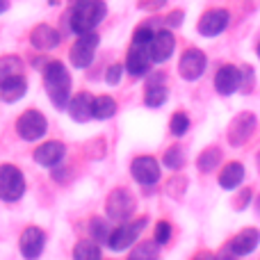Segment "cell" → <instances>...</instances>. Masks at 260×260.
<instances>
[{
  "label": "cell",
  "instance_id": "44",
  "mask_svg": "<svg viewBox=\"0 0 260 260\" xmlns=\"http://www.w3.org/2000/svg\"><path fill=\"white\" fill-rule=\"evenodd\" d=\"M258 59H260V44H258Z\"/></svg>",
  "mask_w": 260,
  "mask_h": 260
},
{
  "label": "cell",
  "instance_id": "13",
  "mask_svg": "<svg viewBox=\"0 0 260 260\" xmlns=\"http://www.w3.org/2000/svg\"><path fill=\"white\" fill-rule=\"evenodd\" d=\"M151 55H148V46L144 44H130L128 55H126V71L133 78H146L148 71H151Z\"/></svg>",
  "mask_w": 260,
  "mask_h": 260
},
{
  "label": "cell",
  "instance_id": "3",
  "mask_svg": "<svg viewBox=\"0 0 260 260\" xmlns=\"http://www.w3.org/2000/svg\"><path fill=\"white\" fill-rule=\"evenodd\" d=\"M135 210H137V199L128 187H114L105 197V217L110 221H123L133 219Z\"/></svg>",
  "mask_w": 260,
  "mask_h": 260
},
{
  "label": "cell",
  "instance_id": "30",
  "mask_svg": "<svg viewBox=\"0 0 260 260\" xmlns=\"http://www.w3.org/2000/svg\"><path fill=\"white\" fill-rule=\"evenodd\" d=\"M169 130L174 137H183V135L189 130V117L185 112H176L169 121Z\"/></svg>",
  "mask_w": 260,
  "mask_h": 260
},
{
  "label": "cell",
  "instance_id": "10",
  "mask_svg": "<svg viewBox=\"0 0 260 260\" xmlns=\"http://www.w3.org/2000/svg\"><path fill=\"white\" fill-rule=\"evenodd\" d=\"M206 53L199 48H187L183 55H180V62H178V73L183 80L187 82H194L199 80V78L203 76V71H206Z\"/></svg>",
  "mask_w": 260,
  "mask_h": 260
},
{
  "label": "cell",
  "instance_id": "20",
  "mask_svg": "<svg viewBox=\"0 0 260 260\" xmlns=\"http://www.w3.org/2000/svg\"><path fill=\"white\" fill-rule=\"evenodd\" d=\"M215 89L221 96H231L240 89V69H235L233 64H224L215 76Z\"/></svg>",
  "mask_w": 260,
  "mask_h": 260
},
{
  "label": "cell",
  "instance_id": "40",
  "mask_svg": "<svg viewBox=\"0 0 260 260\" xmlns=\"http://www.w3.org/2000/svg\"><path fill=\"white\" fill-rule=\"evenodd\" d=\"M85 3H89V0H67L69 9H78V7H82Z\"/></svg>",
  "mask_w": 260,
  "mask_h": 260
},
{
  "label": "cell",
  "instance_id": "17",
  "mask_svg": "<svg viewBox=\"0 0 260 260\" xmlns=\"http://www.w3.org/2000/svg\"><path fill=\"white\" fill-rule=\"evenodd\" d=\"M91 103H94V96H91L89 91H78V94H73L67 105V112H69V117H71V121L87 123L89 119H94L91 117Z\"/></svg>",
  "mask_w": 260,
  "mask_h": 260
},
{
  "label": "cell",
  "instance_id": "21",
  "mask_svg": "<svg viewBox=\"0 0 260 260\" xmlns=\"http://www.w3.org/2000/svg\"><path fill=\"white\" fill-rule=\"evenodd\" d=\"M117 110H119V105L112 96H108V94L94 96V103H91V117H94L96 121H108V119H112L114 114H117Z\"/></svg>",
  "mask_w": 260,
  "mask_h": 260
},
{
  "label": "cell",
  "instance_id": "42",
  "mask_svg": "<svg viewBox=\"0 0 260 260\" xmlns=\"http://www.w3.org/2000/svg\"><path fill=\"white\" fill-rule=\"evenodd\" d=\"M194 260H212V258H210V256H206V253H203V256H197Z\"/></svg>",
  "mask_w": 260,
  "mask_h": 260
},
{
  "label": "cell",
  "instance_id": "43",
  "mask_svg": "<svg viewBox=\"0 0 260 260\" xmlns=\"http://www.w3.org/2000/svg\"><path fill=\"white\" fill-rule=\"evenodd\" d=\"M258 169H260V153H258Z\"/></svg>",
  "mask_w": 260,
  "mask_h": 260
},
{
  "label": "cell",
  "instance_id": "12",
  "mask_svg": "<svg viewBox=\"0 0 260 260\" xmlns=\"http://www.w3.org/2000/svg\"><path fill=\"white\" fill-rule=\"evenodd\" d=\"M30 44L39 53H48V50H55L62 44V32L57 27H53L50 23H39L30 30Z\"/></svg>",
  "mask_w": 260,
  "mask_h": 260
},
{
  "label": "cell",
  "instance_id": "24",
  "mask_svg": "<svg viewBox=\"0 0 260 260\" xmlns=\"http://www.w3.org/2000/svg\"><path fill=\"white\" fill-rule=\"evenodd\" d=\"M160 258V244L155 240H142L130 249L126 260H157Z\"/></svg>",
  "mask_w": 260,
  "mask_h": 260
},
{
  "label": "cell",
  "instance_id": "1",
  "mask_svg": "<svg viewBox=\"0 0 260 260\" xmlns=\"http://www.w3.org/2000/svg\"><path fill=\"white\" fill-rule=\"evenodd\" d=\"M41 78H44V89L48 101L53 103L55 110H67L69 101H71V89H73V78L71 71L64 62L59 59H48L41 69Z\"/></svg>",
  "mask_w": 260,
  "mask_h": 260
},
{
  "label": "cell",
  "instance_id": "34",
  "mask_svg": "<svg viewBox=\"0 0 260 260\" xmlns=\"http://www.w3.org/2000/svg\"><path fill=\"white\" fill-rule=\"evenodd\" d=\"M185 187H187V178H183V176H176V178L169 180V185H167V194L174 199H180L185 192Z\"/></svg>",
  "mask_w": 260,
  "mask_h": 260
},
{
  "label": "cell",
  "instance_id": "41",
  "mask_svg": "<svg viewBox=\"0 0 260 260\" xmlns=\"http://www.w3.org/2000/svg\"><path fill=\"white\" fill-rule=\"evenodd\" d=\"M9 9V0H0V14H5Z\"/></svg>",
  "mask_w": 260,
  "mask_h": 260
},
{
  "label": "cell",
  "instance_id": "16",
  "mask_svg": "<svg viewBox=\"0 0 260 260\" xmlns=\"http://www.w3.org/2000/svg\"><path fill=\"white\" fill-rule=\"evenodd\" d=\"M253 130H256V117H253L251 112L238 114V117L233 119V123H231V128H229L231 146H242V144L253 135Z\"/></svg>",
  "mask_w": 260,
  "mask_h": 260
},
{
  "label": "cell",
  "instance_id": "28",
  "mask_svg": "<svg viewBox=\"0 0 260 260\" xmlns=\"http://www.w3.org/2000/svg\"><path fill=\"white\" fill-rule=\"evenodd\" d=\"M219 162H221V151L217 146H210L197 157V169L201 171V174H210L212 169L219 167Z\"/></svg>",
  "mask_w": 260,
  "mask_h": 260
},
{
  "label": "cell",
  "instance_id": "39",
  "mask_svg": "<svg viewBox=\"0 0 260 260\" xmlns=\"http://www.w3.org/2000/svg\"><path fill=\"white\" fill-rule=\"evenodd\" d=\"M235 258H238V256H235L233 251H229V249H224V251H221V253H217V256L212 258V260H235Z\"/></svg>",
  "mask_w": 260,
  "mask_h": 260
},
{
  "label": "cell",
  "instance_id": "31",
  "mask_svg": "<svg viewBox=\"0 0 260 260\" xmlns=\"http://www.w3.org/2000/svg\"><path fill=\"white\" fill-rule=\"evenodd\" d=\"M171 235H174V229H171V224L169 221H157L155 224V231H153V240H155L160 247H165V244H169V240H171Z\"/></svg>",
  "mask_w": 260,
  "mask_h": 260
},
{
  "label": "cell",
  "instance_id": "14",
  "mask_svg": "<svg viewBox=\"0 0 260 260\" xmlns=\"http://www.w3.org/2000/svg\"><path fill=\"white\" fill-rule=\"evenodd\" d=\"M174 50H176V37L171 35V30H167V27L155 30L151 44H148V55H151L153 64H165L174 55Z\"/></svg>",
  "mask_w": 260,
  "mask_h": 260
},
{
  "label": "cell",
  "instance_id": "11",
  "mask_svg": "<svg viewBox=\"0 0 260 260\" xmlns=\"http://www.w3.org/2000/svg\"><path fill=\"white\" fill-rule=\"evenodd\" d=\"M64 155H67V146H64V142H59V139H50V142H44L35 148L32 160H35L39 167H44V169H55V167L62 165Z\"/></svg>",
  "mask_w": 260,
  "mask_h": 260
},
{
  "label": "cell",
  "instance_id": "19",
  "mask_svg": "<svg viewBox=\"0 0 260 260\" xmlns=\"http://www.w3.org/2000/svg\"><path fill=\"white\" fill-rule=\"evenodd\" d=\"M27 94V78L25 73L23 76H14V78H7V80L0 82V101L3 103H18L23 96Z\"/></svg>",
  "mask_w": 260,
  "mask_h": 260
},
{
  "label": "cell",
  "instance_id": "35",
  "mask_svg": "<svg viewBox=\"0 0 260 260\" xmlns=\"http://www.w3.org/2000/svg\"><path fill=\"white\" fill-rule=\"evenodd\" d=\"M240 87H242V91H251V87H253V69L251 67H244L242 71H240Z\"/></svg>",
  "mask_w": 260,
  "mask_h": 260
},
{
  "label": "cell",
  "instance_id": "6",
  "mask_svg": "<svg viewBox=\"0 0 260 260\" xmlns=\"http://www.w3.org/2000/svg\"><path fill=\"white\" fill-rule=\"evenodd\" d=\"M101 44V37L96 30L85 32V35H78L73 46L69 48V62H71L73 69H89L91 62L96 57V50H99Z\"/></svg>",
  "mask_w": 260,
  "mask_h": 260
},
{
  "label": "cell",
  "instance_id": "5",
  "mask_svg": "<svg viewBox=\"0 0 260 260\" xmlns=\"http://www.w3.org/2000/svg\"><path fill=\"white\" fill-rule=\"evenodd\" d=\"M25 174L18 169L16 165H0V199L5 203H18L23 197H25Z\"/></svg>",
  "mask_w": 260,
  "mask_h": 260
},
{
  "label": "cell",
  "instance_id": "7",
  "mask_svg": "<svg viewBox=\"0 0 260 260\" xmlns=\"http://www.w3.org/2000/svg\"><path fill=\"white\" fill-rule=\"evenodd\" d=\"M48 133V119L44 117V112L30 108L16 119V135L23 142H39Z\"/></svg>",
  "mask_w": 260,
  "mask_h": 260
},
{
  "label": "cell",
  "instance_id": "45",
  "mask_svg": "<svg viewBox=\"0 0 260 260\" xmlns=\"http://www.w3.org/2000/svg\"><path fill=\"white\" fill-rule=\"evenodd\" d=\"M258 212H260V201H258Z\"/></svg>",
  "mask_w": 260,
  "mask_h": 260
},
{
  "label": "cell",
  "instance_id": "15",
  "mask_svg": "<svg viewBox=\"0 0 260 260\" xmlns=\"http://www.w3.org/2000/svg\"><path fill=\"white\" fill-rule=\"evenodd\" d=\"M231 14L226 9H208L197 23V30L201 37H217L229 27Z\"/></svg>",
  "mask_w": 260,
  "mask_h": 260
},
{
  "label": "cell",
  "instance_id": "22",
  "mask_svg": "<svg viewBox=\"0 0 260 260\" xmlns=\"http://www.w3.org/2000/svg\"><path fill=\"white\" fill-rule=\"evenodd\" d=\"M73 260H103L101 244L91 238H82L73 247Z\"/></svg>",
  "mask_w": 260,
  "mask_h": 260
},
{
  "label": "cell",
  "instance_id": "4",
  "mask_svg": "<svg viewBox=\"0 0 260 260\" xmlns=\"http://www.w3.org/2000/svg\"><path fill=\"white\" fill-rule=\"evenodd\" d=\"M148 226V217H137V219H128L123 224H119L117 229H112L108 240V249L110 251H128L133 249L135 244L139 242L142 233L146 231Z\"/></svg>",
  "mask_w": 260,
  "mask_h": 260
},
{
  "label": "cell",
  "instance_id": "26",
  "mask_svg": "<svg viewBox=\"0 0 260 260\" xmlns=\"http://www.w3.org/2000/svg\"><path fill=\"white\" fill-rule=\"evenodd\" d=\"M25 73V62L18 55H3L0 57V82L14 76H23Z\"/></svg>",
  "mask_w": 260,
  "mask_h": 260
},
{
  "label": "cell",
  "instance_id": "36",
  "mask_svg": "<svg viewBox=\"0 0 260 260\" xmlns=\"http://www.w3.org/2000/svg\"><path fill=\"white\" fill-rule=\"evenodd\" d=\"M183 18H185V14L180 12V9H176V12H171L169 16L165 18V25H169V27H178V25H183Z\"/></svg>",
  "mask_w": 260,
  "mask_h": 260
},
{
  "label": "cell",
  "instance_id": "2",
  "mask_svg": "<svg viewBox=\"0 0 260 260\" xmlns=\"http://www.w3.org/2000/svg\"><path fill=\"white\" fill-rule=\"evenodd\" d=\"M105 16H108V3L105 0H89V3H85L78 9H69L67 25L78 37V35L96 30L105 21Z\"/></svg>",
  "mask_w": 260,
  "mask_h": 260
},
{
  "label": "cell",
  "instance_id": "37",
  "mask_svg": "<svg viewBox=\"0 0 260 260\" xmlns=\"http://www.w3.org/2000/svg\"><path fill=\"white\" fill-rule=\"evenodd\" d=\"M165 5L167 0H139V9H146V12H157Z\"/></svg>",
  "mask_w": 260,
  "mask_h": 260
},
{
  "label": "cell",
  "instance_id": "27",
  "mask_svg": "<svg viewBox=\"0 0 260 260\" xmlns=\"http://www.w3.org/2000/svg\"><path fill=\"white\" fill-rule=\"evenodd\" d=\"M87 233H89V238L96 240L99 244H108L110 233H112L110 219L108 217H91L89 224H87Z\"/></svg>",
  "mask_w": 260,
  "mask_h": 260
},
{
  "label": "cell",
  "instance_id": "25",
  "mask_svg": "<svg viewBox=\"0 0 260 260\" xmlns=\"http://www.w3.org/2000/svg\"><path fill=\"white\" fill-rule=\"evenodd\" d=\"M167 99H169V91H167L165 82H148L146 85V91H144V103H146V108H162V105L167 103Z\"/></svg>",
  "mask_w": 260,
  "mask_h": 260
},
{
  "label": "cell",
  "instance_id": "9",
  "mask_svg": "<svg viewBox=\"0 0 260 260\" xmlns=\"http://www.w3.org/2000/svg\"><path fill=\"white\" fill-rule=\"evenodd\" d=\"M46 249V233L39 226H27L23 229L18 238V251L25 260H39Z\"/></svg>",
  "mask_w": 260,
  "mask_h": 260
},
{
  "label": "cell",
  "instance_id": "29",
  "mask_svg": "<svg viewBox=\"0 0 260 260\" xmlns=\"http://www.w3.org/2000/svg\"><path fill=\"white\" fill-rule=\"evenodd\" d=\"M162 165H165L167 169H171V171L183 169V165H185V153H183V148H180V146L167 148L165 155H162Z\"/></svg>",
  "mask_w": 260,
  "mask_h": 260
},
{
  "label": "cell",
  "instance_id": "23",
  "mask_svg": "<svg viewBox=\"0 0 260 260\" xmlns=\"http://www.w3.org/2000/svg\"><path fill=\"white\" fill-rule=\"evenodd\" d=\"M244 180V167L240 162H229L219 174V187L224 189H235Z\"/></svg>",
  "mask_w": 260,
  "mask_h": 260
},
{
  "label": "cell",
  "instance_id": "33",
  "mask_svg": "<svg viewBox=\"0 0 260 260\" xmlns=\"http://www.w3.org/2000/svg\"><path fill=\"white\" fill-rule=\"evenodd\" d=\"M123 71H126V67L123 64H110L108 69H105V82H108L110 87H117L119 82H121V78H123Z\"/></svg>",
  "mask_w": 260,
  "mask_h": 260
},
{
  "label": "cell",
  "instance_id": "32",
  "mask_svg": "<svg viewBox=\"0 0 260 260\" xmlns=\"http://www.w3.org/2000/svg\"><path fill=\"white\" fill-rule=\"evenodd\" d=\"M153 35H155V30H153L151 23H142V25H137L135 27V32H133V44L148 46L151 44V39H153Z\"/></svg>",
  "mask_w": 260,
  "mask_h": 260
},
{
  "label": "cell",
  "instance_id": "8",
  "mask_svg": "<svg viewBox=\"0 0 260 260\" xmlns=\"http://www.w3.org/2000/svg\"><path fill=\"white\" fill-rule=\"evenodd\" d=\"M130 176L135 178V183L144 185V187H153V185L160 183V162L153 155H137L130 162Z\"/></svg>",
  "mask_w": 260,
  "mask_h": 260
},
{
  "label": "cell",
  "instance_id": "18",
  "mask_svg": "<svg viewBox=\"0 0 260 260\" xmlns=\"http://www.w3.org/2000/svg\"><path fill=\"white\" fill-rule=\"evenodd\" d=\"M258 242H260V231L249 226V229L240 231V233L231 240L229 251H233L235 256H249L251 251H256Z\"/></svg>",
  "mask_w": 260,
  "mask_h": 260
},
{
  "label": "cell",
  "instance_id": "38",
  "mask_svg": "<svg viewBox=\"0 0 260 260\" xmlns=\"http://www.w3.org/2000/svg\"><path fill=\"white\" fill-rule=\"evenodd\" d=\"M240 201L235 203V208H238V210H242V208H247L249 206V201H251V189H244L242 194H240Z\"/></svg>",
  "mask_w": 260,
  "mask_h": 260
}]
</instances>
